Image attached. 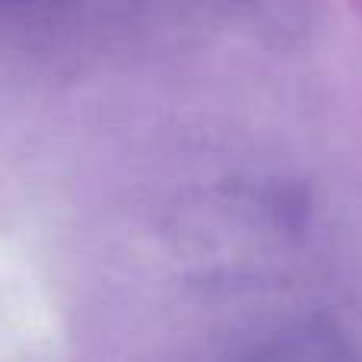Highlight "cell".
I'll use <instances>...</instances> for the list:
<instances>
[{
    "mask_svg": "<svg viewBox=\"0 0 362 362\" xmlns=\"http://www.w3.org/2000/svg\"><path fill=\"white\" fill-rule=\"evenodd\" d=\"M238 362H359L353 346L327 325H293L257 344Z\"/></svg>",
    "mask_w": 362,
    "mask_h": 362,
    "instance_id": "6da1fadb",
    "label": "cell"
}]
</instances>
